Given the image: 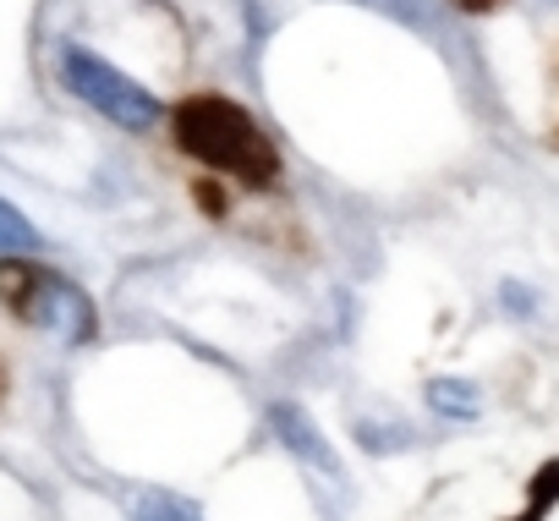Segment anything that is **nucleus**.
<instances>
[{
  "label": "nucleus",
  "instance_id": "f03ea898",
  "mask_svg": "<svg viewBox=\"0 0 559 521\" xmlns=\"http://www.w3.org/2000/svg\"><path fill=\"white\" fill-rule=\"evenodd\" d=\"M0 297L12 303V313H23L28 324H39L61 341H88V330H94L88 297L78 286H67L61 275L23 264V258H12V264L0 270Z\"/></svg>",
  "mask_w": 559,
  "mask_h": 521
},
{
  "label": "nucleus",
  "instance_id": "7ed1b4c3",
  "mask_svg": "<svg viewBox=\"0 0 559 521\" xmlns=\"http://www.w3.org/2000/svg\"><path fill=\"white\" fill-rule=\"evenodd\" d=\"M61 78H67V88H72L83 105H94L99 116H110V121L127 127V132H143V127L159 121V99H154L148 88H138L132 78H121V72H116L110 61H99L94 50H83V45H67Z\"/></svg>",
  "mask_w": 559,
  "mask_h": 521
},
{
  "label": "nucleus",
  "instance_id": "6e6552de",
  "mask_svg": "<svg viewBox=\"0 0 559 521\" xmlns=\"http://www.w3.org/2000/svg\"><path fill=\"white\" fill-rule=\"evenodd\" d=\"M554 499H559V461H548V466L537 472V483H532V505L521 510V521H537Z\"/></svg>",
  "mask_w": 559,
  "mask_h": 521
},
{
  "label": "nucleus",
  "instance_id": "423d86ee",
  "mask_svg": "<svg viewBox=\"0 0 559 521\" xmlns=\"http://www.w3.org/2000/svg\"><path fill=\"white\" fill-rule=\"evenodd\" d=\"M34 247H39V230L0 198V252H34Z\"/></svg>",
  "mask_w": 559,
  "mask_h": 521
},
{
  "label": "nucleus",
  "instance_id": "1a4fd4ad",
  "mask_svg": "<svg viewBox=\"0 0 559 521\" xmlns=\"http://www.w3.org/2000/svg\"><path fill=\"white\" fill-rule=\"evenodd\" d=\"M455 7H466V12H488V7H499V0H455Z\"/></svg>",
  "mask_w": 559,
  "mask_h": 521
},
{
  "label": "nucleus",
  "instance_id": "f257e3e1",
  "mask_svg": "<svg viewBox=\"0 0 559 521\" xmlns=\"http://www.w3.org/2000/svg\"><path fill=\"white\" fill-rule=\"evenodd\" d=\"M176 143L209 165V170H230L252 187H269L280 159L269 149V138L252 127V116L219 94H198V99H181L176 105Z\"/></svg>",
  "mask_w": 559,
  "mask_h": 521
},
{
  "label": "nucleus",
  "instance_id": "0eeeda50",
  "mask_svg": "<svg viewBox=\"0 0 559 521\" xmlns=\"http://www.w3.org/2000/svg\"><path fill=\"white\" fill-rule=\"evenodd\" d=\"M428 401H433L439 412H450V417H472V412H477V390L461 384V379H439V384L428 390Z\"/></svg>",
  "mask_w": 559,
  "mask_h": 521
},
{
  "label": "nucleus",
  "instance_id": "20e7f679",
  "mask_svg": "<svg viewBox=\"0 0 559 521\" xmlns=\"http://www.w3.org/2000/svg\"><path fill=\"white\" fill-rule=\"evenodd\" d=\"M132 521H203V516H198V505H192V499L165 494V488H148V494H138Z\"/></svg>",
  "mask_w": 559,
  "mask_h": 521
},
{
  "label": "nucleus",
  "instance_id": "39448f33",
  "mask_svg": "<svg viewBox=\"0 0 559 521\" xmlns=\"http://www.w3.org/2000/svg\"><path fill=\"white\" fill-rule=\"evenodd\" d=\"M274 423L286 428V445H292V450H302V455H313L319 466H330V450L313 439V423H308V417H297L292 406H280V412H274Z\"/></svg>",
  "mask_w": 559,
  "mask_h": 521
}]
</instances>
